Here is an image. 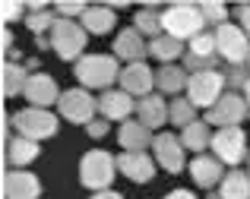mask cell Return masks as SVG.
Returning a JSON list of instances; mask_svg holds the SVG:
<instances>
[{
    "label": "cell",
    "instance_id": "obj_1",
    "mask_svg": "<svg viewBox=\"0 0 250 199\" xmlns=\"http://www.w3.org/2000/svg\"><path fill=\"white\" fill-rule=\"evenodd\" d=\"M73 73L83 89H102L108 92L121 79V60L114 54H85L83 60L73 63Z\"/></svg>",
    "mask_w": 250,
    "mask_h": 199
},
{
    "label": "cell",
    "instance_id": "obj_2",
    "mask_svg": "<svg viewBox=\"0 0 250 199\" xmlns=\"http://www.w3.org/2000/svg\"><path fill=\"white\" fill-rule=\"evenodd\" d=\"M162 29L165 35L177 38V41H193L196 35L206 32V19L200 13V3H171L162 13Z\"/></svg>",
    "mask_w": 250,
    "mask_h": 199
},
{
    "label": "cell",
    "instance_id": "obj_3",
    "mask_svg": "<svg viewBox=\"0 0 250 199\" xmlns=\"http://www.w3.org/2000/svg\"><path fill=\"white\" fill-rule=\"evenodd\" d=\"M117 177V158L104 149H92L83 155L80 161V183L92 193H102V190H111Z\"/></svg>",
    "mask_w": 250,
    "mask_h": 199
},
{
    "label": "cell",
    "instance_id": "obj_4",
    "mask_svg": "<svg viewBox=\"0 0 250 199\" xmlns=\"http://www.w3.org/2000/svg\"><path fill=\"white\" fill-rule=\"evenodd\" d=\"M51 48H54V54L61 57V60L67 63H76L85 57V41H89V32L83 29V22H76V19H61L57 16V25L51 29Z\"/></svg>",
    "mask_w": 250,
    "mask_h": 199
},
{
    "label": "cell",
    "instance_id": "obj_5",
    "mask_svg": "<svg viewBox=\"0 0 250 199\" xmlns=\"http://www.w3.org/2000/svg\"><path fill=\"white\" fill-rule=\"evenodd\" d=\"M57 127H61V120L44 108H22V111L13 114V130H16V136H25V139H32V142L51 139L57 133Z\"/></svg>",
    "mask_w": 250,
    "mask_h": 199
},
{
    "label": "cell",
    "instance_id": "obj_6",
    "mask_svg": "<svg viewBox=\"0 0 250 199\" xmlns=\"http://www.w3.org/2000/svg\"><path fill=\"white\" fill-rule=\"evenodd\" d=\"M247 117H250V108H247L244 95H241V92H225V95L206 111L203 120L215 130H225V127H241Z\"/></svg>",
    "mask_w": 250,
    "mask_h": 199
},
{
    "label": "cell",
    "instance_id": "obj_7",
    "mask_svg": "<svg viewBox=\"0 0 250 199\" xmlns=\"http://www.w3.org/2000/svg\"><path fill=\"white\" fill-rule=\"evenodd\" d=\"M215 158L228 168H238L241 161H247V133L241 127H225L212 133V145H209Z\"/></svg>",
    "mask_w": 250,
    "mask_h": 199
},
{
    "label": "cell",
    "instance_id": "obj_8",
    "mask_svg": "<svg viewBox=\"0 0 250 199\" xmlns=\"http://www.w3.org/2000/svg\"><path fill=\"white\" fill-rule=\"evenodd\" d=\"M225 76L219 70H206V73H190L187 82V98L196 104V108H212L222 95H225Z\"/></svg>",
    "mask_w": 250,
    "mask_h": 199
},
{
    "label": "cell",
    "instance_id": "obj_9",
    "mask_svg": "<svg viewBox=\"0 0 250 199\" xmlns=\"http://www.w3.org/2000/svg\"><path fill=\"white\" fill-rule=\"evenodd\" d=\"M57 108H61V117L70 123H83V127H89L92 120H95L98 114V98H92L89 89H67L61 95V101H57Z\"/></svg>",
    "mask_w": 250,
    "mask_h": 199
},
{
    "label": "cell",
    "instance_id": "obj_10",
    "mask_svg": "<svg viewBox=\"0 0 250 199\" xmlns=\"http://www.w3.org/2000/svg\"><path fill=\"white\" fill-rule=\"evenodd\" d=\"M215 44H219V57L225 60L228 66H238V63H247L250 57V38L241 25L234 22H225L215 29Z\"/></svg>",
    "mask_w": 250,
    "mask_h": 199
},
{
    "label": "cell",
    "instance_id": "obj_11",
    "mask_svg": "<svg viewBox=\"0 0 250 199\" xmlns=\"http://www.w3.org/2000/svg\"><path fill=\"white\" fill-rule=\"evenodd\" d=\"M219 44H215V32H203L193 41L187 44V54H184V70L187 73H206L219 66Z\"/></svg>",
    "mask_w": 250,
    "mask_h": 199
},
{
    "label": "cell",
    "instance_id": "obj_12",
    "mask_svg": "<svg viewBox=\"0 0 250 199\" xmlns=\"http://www.w3.org/2000/svg\"><path fill=\"white\" fill-rule=\"evenodd\" d=\"M184 142L181 136H174V133H159V136L152 139V155H155V164L159 168H165L168 174H181L184 164H187V158H184Z\"/></svg>",
    "mask_w": 250,
    "mask_h": 199
},
{
    "label": "cell",
    "instance_id": "obj_13",
    "mask_svg": "<svg viewBox=\"0 0 250 199\" xmlns=\"http://www.w3.org/2000/svg\"><path fill=\"white\" fill-rule=\"evenodd\" d=\"M61 95L63 92L57 89L54 76H48V73H32L29 82H25V92H22V98L29 101V108H44V111H48L51 104L61 101Z\"/></svg>",
    "mask_w": 250,
    "mask_h": 199
},
{
    "label": "cell",
    "instance_id": "obj_14",
    "mask_svg": "<svg viewBox=\"0 0 250 199\" xmlns=\"http://www.w3.org/2000/svg\"><path fill=\"white\" fill-rule=\"evenodd\" d=\"M42 196V180L29 174L25 168L3 171V199H38Z\"/></svg>",
    "mask_w": 250,
    "mask_h": 199
},
{
    "label": "cell",
    "instance_id": "obj_15",
    "mask_svg": "<svg viewBox=\"0 0 250 199\" xmlns=\"http://www.w3.org/2000/svg\"><path fill=\"white\" fill-rule=\"evenodd\" d=\"M121 89L127 92V95H133V98H146V95H152V89H155V70L149 63H130V66H124L121 70Z\"/></svg>",
    "mask_w": 250,
    "mask_h": 199
},
{
    "label": "cell",
    "instance_id": "obj_16",
    "mask_svg": "<svg viewBox=\"0 0 250 199\" xmlns=\"http://www.w3.org/2000/svg\"><path fill=\"white\" fill-rule=\"evenodd\" d=\"M130 114H136V101L124 89H108L98 95V117L124 123V120H130Z\"/></svg>",
    "mask_w": 250,
    "mask_h": 199
},
{
    "label": "cell",
    "instance_id": "obj_17",
    "mask_svg": "<svg viewBox=\"0 0 250 199\" xmlns=\"http://www.w3.org/2000/svg\"><path fill=\"white\" fill-rule=\"evenodd\" d=\"M111 54L117 57V60H124V63H146V57H149V41L140 35L136 29H124L121 35L114 38V44H111Z\"/></svg>",
    "mask_w": 250,
    "mask_h": 199
},
{
    "label": "cell",
    "instance_id": "obj_18",
    "mask_svg": "<svg viewBox=\"0 0 250 199\" xmlns=\"http://www.w3.org/2000/svg\"><path fill=\"white\" fill-rule=\"evenodd\" d=\"M190 177H193L196 187L215 190L222 183V177H225V164H222L212 152H203V155H196L193 161H190Z\"/></svg>",
    "mask_w": 250,
    "mask_h": 199
},
{
    "label": "cell",
    "instance_id": "obj_19",
    "mask_svg": "<svg viewBox=\"0 0 250 199\" xmlns=\"http://www.w3.org/2000/svg\"><path fill=\"white\" fill-rule=\"evenodd\" d=\"M117 171L133 183H149L155 177V158H149V152H121Z\"/></svg>",
    "mask_w": 250,
    "mask_h": 199
},
{
    "label": "cell",
    "instance_id": "obj_20",
    "mask_svg": "<svg viewBox=\"0 0 250 199\" xmlns=\"http://www.w3.org/2000/svg\"><path fill=\"white\" fill-rule=\"evenodd\" d=\"M38 155H42L38 142H32V139H25V136H13L10 142H3V171L29 168Z\"/></svg>",
    "mask_w": 250,
    "mask_h": 199
},
{
    "label": "cell",
    "instance_id": "obj_21",
    "mask_svg": "<svg viewBox=\"0 0 250 199\" xmlns=\"http://www.w3.org/2000/svg\"><path fill=\"white\" fill-rule=\"evenodd\" d=\"M136 120L146 123L149 130L165 127L168 123V101H165V95H162V92H152V95L140 98V101H136Z\"/></svg>",
    "mask_w": 250,
    "mask_h": 199
},
{
    "label": "cell",
    "instance_id": "obj_22",
    "mask_svg": "<svg viewBox=\"0 0 250 199\" xmlns=\"http://www.w3.org/2000/svg\"><path fill=\"white\" fill-rule=\"evenodd\" d=\"M152 130L146 127V123H140V120H124L121 123V133H117V142H121V149L124 152H146L149 145H152Z\"/></svg>",
    "mask_w": 250,
    "mask_h": 199
},
{
    "label": "cell",
    "instance_id": "obj_23",
    "mask_svg": "<svg viewBox=\"0 0 250 199\" xmlns=\"http://www.w3.org/2000/svg\"><path fill=\"white\" fill-rule=\"evenodd\" d=\"M187 82H190V73L184 70V66L177 63H165L155 70V89L162 92V95H181V92H187Z\"/></svg>",
    "mask_w": 250,
    "mask_h": 199
},
{
    "label": "cell",
    "instance_id": "obj_24",
    "mask_svg": "<svg viewBox=\"0 0 250 199\" xmlns=\"http://www.w3.org/2000/svg\"><path fill=\"white\" fill-rule=\"evenodd\" d=\"M29 66L25 63H13L6 60L3 70H0V92H3V98H16L25 92V82H29Z\"/></svg>",
    "mask_w": 250,
    "mask_h": 199
},
{
    "label": "cell",
    "instance_id": "obj_25",
    "mask_svg": "<svg viewBox=\"0 0 250 199\" xmlns=\"http://www.w3.org/2000/svg\"><path fill=\"white\" fill-rule=\"evenodd\" d=\"M80 22H83V29L89 32V35H108V32L114 29L117 16H114V10H111L108 3H98V6H89V10H85V16Z\"/></svg>",
    "mask_w": 250,
    "mask_h": 199
},
{
    "label": "cell",
    "instance_id": "obj_26",
    "mask_svg": "<svg viewBox=\"0 0 250 199\" xmlns=\"http://www.w3.org/2000/svg\"><path fill=\"white\" fill-rule=\"evenodd\" d=\"M162 6L159 3H149V6H143V10H136V16H133V29L140 32L143 38H159V35H165V29H162Z\"/></svg>",
    "mask_w": 250,
    "mask_h": 199
},
{
    "label": "cell",
    "instance_id": "obj_27",
    "mask_svg": "<svg viewBox=\"0 0 250 199\" xmlns=\"http://www.w3.org/2000/svg\"><path fill=\"white\" fill-rule=\"evenodd\" d=\"M181 142H184V149H190V152H196V155H203V152L212 145V127H209L206 120H193L190 127L181 130Z\"/></svg>",
    "mask_w": 250,
    "mask_h": 199
},
{
    "label": "cell",
    "instance_id": "obj_28",
    "mask_svg": "<svg viewBox=\"0 0 250 199\" xmlns=\"http://www.w3.org/2000/svg\"><path fill=\"white\" fill-rule=\"evenodd\" d=\"M184 54H187V44L177 41V38H171V35H159V38H152V41H149V57L162 60V66H165V63H174L177 57H184Z\"/></svg>",
    "mask_w": 250,
    "mask_h": 199
},
{
    "label": "cell",
    "instance_id": "obj_29",
    "mask_svg": "<svg viewBox=\"0 0 250 199\" xmlns=\"http://www.w3.org/2000/svg\"><path fill=\"white\" fill-rule=\"evenodd\" d=\"M219 193H222V199H250V174L231 168L225 177H222Z\"/></svg>",
    "mask_w": 250,
    "mask_h": 199
},
{
    "label": "cell",
    "instance_id": "obj_30",
    "mask_svg": "<svg viewBox=\"0 0 250 199\" xmlns=\"http://www.w3.org/2000/svg\"><path fill=\"white\" fill-rule=\"evenodd\" d=\"M25 25L35 32V38H38V35H44V32L51 35V29L57 25V13H54V6H48V3H29V16H25Z\"/></svg>",
    "mask_w": 250,
    "mask_h": 199
},
{
    "label": "cell",
    "instance_id": "obj_31",
    "mask_svg": "<svg viewBox=\"0 0 250 199\" xmlns=\"http://www.w3.org/2000/svg\"><path fill=\"white\" fill-rule=\"evenodd\" d=\"M196 120V104L190 101V98H171L168 101V123H174V127H190V123Z\"/></svg>",
    "mask_w": 250,
    "mask_h": 199
},
{
    "label": "cell",
    "instance_id": "obj_32",
    "mask_svg": "<svg viewBox=\"0 0 250 199\" xmlns=\"http://www.w3.org/2000/svg\"><path fill=\"white\" fill-rule=\"evenodd\" d=\"M200 13H203V19H206V25H215V29L228 22V6H225V3L203 0V3H200Z\"/></svg>",
    "mask_w": 250,
    "mask_h": 199
},
{
    "label": "cell",
    "instance_id": "obj_33",
    "mask_svg": "<svg viewBox=\"0 0 250 199\" xmlns=\"http://www.w3.org/2000/svg\"><path fill=\"white\" fill-rule=\"evenodd\" d=\"M225 89L228 92H238V89H244V82L250 79V70H247V63H238V66H225Z\"/></svg>",
    "mask_w": 250,
    "mask_h": 199
},
{
    "label": "cell",
    "instance_id": "obj_34",
    "mask_svg": "<svg viewBox=\"0 0 250 199\" xmlns=\"http://www.w3.org/2000/svg\"><path fill=\"white\" fill-rule=\"evenodd\" d=\"M85 10H89V3H80V0H73V3H70V0L54 3V13H57V16H61V19H76V22L85 16Z\"/></svg>",
    "mask_w": 250,
    "mask_h": 199
},
{
    "label": "cell",
    "instance_id": "obj_35",
    "mask_svg": "<svg viewBox=\"0 0 250 199\" xmlns=\"http://www.w3.org/2000/svg\"><path fill=\"white\" fill-rule=\"evenodd\" d=\"M29 16V3H16V0H6L3 3V22L6 29H10V22H16V19Z\"/></svg>",
    "mask_w": 250,
    "mask_h": 199
},
{
    "label": "cell",
    "instance_id": "obj_36",
    "mask_svg": "<svg viewBox=\"0 0 250 199\" xmlns=\"http://www.w3.org/2000/svg\"><path fill=\"white\" fill-rule=\"evenodd\" d=\"M108 123L111 120H104V117H95V120L85 127V133H89L92 139H102V136H108Z\"/></svg>",
    "mask_w": 250,
    "mask_h": 199
},
{
    "label": "cell",
    "instance_id": "obj_37",
    "mask_svg": "<svg viewBox=\"0 0 250 199\" xmlns=\"http://www.w3.org/2000/svg\"><path fill=\"white\" fill-rule=\"evenodd\" d=\"M234 13H238V22H241V29H244V32H247V38H250V3H241Z\"/></svg>",
    "mask_w": 250,
    "mask_h": 199
},
{
    "label": "cell",
    "instance_id": "obj_38",
    "mask_svg": "<svg viewBox=\"0 0 250 199\" xmlns=\"http://www.w3.org/2000/svg\"><path fill=\"white\" fill-rule=\"evenodd\" d=\"M162 199H196L193 190H171L168 196H162Z\"/></svg>",
    "mask_w": 250,
    "mask_h": 199
},
{
    "label": "cell",
    "instance_id": "obj_39",
    "mask_svg": "<svg viewBox=\"0 0 250 199\" xmlns=\"http://www.w3.org/2000/svg\"><path fill=\"white\" fill-rule=\"evenodd\" d=\"M92 199H124L117 190H102V193H92Z\"/></svg>",
    "mask_w": 250,
    "mask_h": 199
},
{
    "label": "cell",
    "instance_id": "obj_40",
    "mask_svg": "<svg viewBox=\"0 0 250 199\" xmlns=\"http://www.w3.org/2000/svg\"><path fill=\"white\" fill-rule=\"evenodd\" d=\"M3 54H13V32L3 29Z\"/></svg>",
    "mask_w": 250,
    "mask_h": 199
},
{
    "label": "cell",
    "instance_id": "obj_41",
    "mask_svg": "<svg viewBox=\"0 0 250 199\" xmlns=\"http://www.w3.org/2000/svg\"><path fill=\"white\" fill-rule=\"evenodd\" d=\"M241 95H244V101H247V108H250V79L244 82V89H241Z\"/></svg>",
    "mask_w": 250,
    "mask_h": 199
},
{
    "label": "cell",
    "instance_id": "obj_42",
    "mask_svg": "<svg viewBox=\"0 0 250 199\" xmlns=\"http://www.w3.org/2000/svg\"><path fill=\"white\" fill-rule=\"evenodd\" d=\"M206 199H222V193H219V190H209V196Z\"/></svg>",
    "mask_w": 250,
    "mask_h": 199
},
{
    "label": "cell",
    "instance_id": "obj_43",
    "mask_svg": "<svg viewBox=\"0 0 250 199\" xmlns=\"http://www.w3.org/2000/svg\"><path fill=\"white\" fill-rule=\"evenodd\" d=\"M247 174H250V158H247Z\"/></svg>",
    "mask_w": 250,
    "mask_h": 199
},
{
    "label": "cell",
    "instance_id": "obj_44",
    "mask_svg": "<svg viewBox=\"0 0 250 199\" xmlns=\"http://www.w3.org/2000/svg\"><path fill=\"white\" fill-rule=\"evenodd\" d=\"M247 70H250V57H247Z\"/></svg>",
    "mask_w": 250,
    "mask_h": 199
}]
</instances>
